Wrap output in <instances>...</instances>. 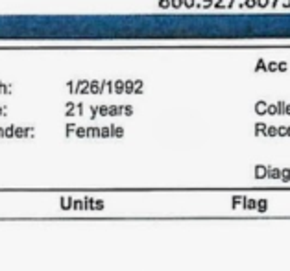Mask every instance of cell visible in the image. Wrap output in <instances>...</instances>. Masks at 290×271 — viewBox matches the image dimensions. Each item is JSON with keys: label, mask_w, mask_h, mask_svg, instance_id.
I'll list each match as a JSON object with an SVG mask.
<instances>
[{"label": "cell", "mask_w": 290, "mask_h": 271, "mask_svg": "<svg viewBox=\"0 0 290 271\" xmlns=\"http://www.w3.org/2000/svg\"><path fill=\"white\" fill-rule=\"evenodd\" d=\"M277 68H279V65L277 63H268V72H276Z\"/></svg>", "instance_id": "obj_1"}, {"label": "cell", "mask_w": 290, "mask_h": 271, "mask_svg": "<svg viewBox=\"0 0 290 271\" xmlns=\"http://www.w3.org/2000/svg\"><path fill=\"white\" fill-rule=\"evenodd\" d=\"M257 70H264V61L259 59V63H257Z\"/></svg>", "instance_id": "obj_2"}, {"label": "cell", "mask_w": 290, "mask_h": 271, "mask_svg": "<svg viewBox=\"0 0 290 271\" xmlns=\"http://www.w3.org/2000/svg\"><path fill=\"white\" fill-rule=\"evenodd\" d=\"M253 6H255L253 0H246V8H253Z\"/></svg>", "instance_id": "obj_3"}, {"label": "cell", "mask_w": 290, "mask_h": 271, "mask_svg": "<svg viewBox=\"0 0 290 271\" xmlns=\"http://www.w3.org/2000/svg\"><path fill=\"white\" fill-rule=\"evenodd\" d=\"M266 2H268V0H257V4L261 6V8H264V6H266Z\"/></svg>", "instance_id": "obj_4"}, {"label": "cell", "mask_w": 290, "mask_h": 271, "mask_svg": "<svg viewBox=\"0 0 290 271\" xmlns=\"http://www.w3.org/2000/svg\"><path fill=\"white\" fill-rule=\"evenodd\" d=\"M277 4V0H274V6H276Z\"/></svg>", "instance_id": "obj_5"}, {"label": "cell", "mask_w": 290, "mask_h": 271, "mask_svg": "<svg viewBox=\"0 0 290 271\" xmlns=\"http://www.w3.org/2000/svg\"><path fill=\"white\" fill-rule=\"evenodd\" d=\"M207 2H211V0H207Z\"/></svg>", "instance_id": "obj_6"}]
</instances>
